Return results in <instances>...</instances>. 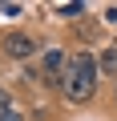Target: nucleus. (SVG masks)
I'll use <instances>...</instances> for the list:
<instances>
[{
    "mask_svg": "<svg viewBox=\"0 0 117 121\" xmlns=\"http://www.w3.org/2000/svg\"><path fill=\"white\" fill-rule=\"evenodd\" d=\"M97 93V56L93 52H73L69 56V73H65V97L85 105L89 97Z\"/></svg>",
    "mask_w": 117,
    "mask_h": 121,
    "instance_id": "f257e3e1",
    "label": "nucleus"
},
{
    "mask_svg": "<svg viewBox=\"0 0 117 121\" xmlns=\"http://www.w3.org/2000/svg\"><path fill=\"white\" fill-rule=\"evenodd\" d=\"M0 48H4L12 60H28V56L36 52V40H32L28 32H8L4 40H0Z\"/></svg>",
    "mask_w": 117,
    "mask_h": 121,
    "instance_id": "f03ea898",
    "label": "nucleus"
},
{
    "mask_svg": "<svg viewBox=\"0 0 117 121\" xmlns=\"http://www.w3.org/2000/svg\"><path fill=\"white\" fill-rule=\"evenodd\" d=\"M97 73H117V44L101 48V56H97Z\"/></svg>",
    "mask_w": 117,
    "mask_h": 121,
    "instance_id": "7ed1b4c3",
    "label": "nucleus"
},
{
    "mask_svg": "<svg viewBox=\"0 0 117 121\" xmlns=\"http://www.w3.org/2000/svg\"><path fill=\"white\" fill-rule=\"evenodd\" d=\"M56 12H61V16H69V20H77V16L85 12V4H77V0H69V4H56Z\"/></svg>",
    "mask_w": 117,
    "mask_h": 121,
    "instance_id": "20e7f679",
    "label": "nucleus"
},
{
    "mask_svg": "<svg viewBox=\"0 0 117 121\" xmlns=\"http://www.w3.org/2000/svg\"><path fill=\"white\" fill-rule=\"evenodd\" d=\"M0 121H24V117H20V113H16L12 105H8V109H0Z\"/></svg>",
    "mask_w": 117,
    "mask_h": 121,
    "instance_id": "39448f33",
    "label": "nucleus"
},
{
    "mask_svg": "<svg viewBox=\"0 0 117 121\" xmlns=\"http://www.w3.org/2000/svg\"><path fill=\"white\" fill-rule=\"evenodd\" d=\"M105 24H113V28H117V4H109V8H105Z\"/></svg>",
    "mask_w": 117,
    "mask_h": 121,
    "instance_id": "423d86ee",
    "label": "nucleus"
},
{
    "mask_svg": "<svg viewBox=\"0 0 117 121\" xmlns=\"http://www.w3.org/2000/svg\"><path fill=\"white\" fill-rule=\"evenodd\" d=\"M0 109H8V93L4 89H0Z\"/></svg>",
    "mask_w": 117,
    "mask_h": 121,
    "instance_id": "0eeeda50",
    "label": "nucleus"
}]
</instances>
